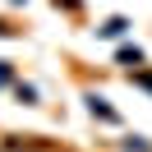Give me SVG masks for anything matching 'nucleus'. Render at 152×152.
<instances>
[{
  "mask_svg": "<svg viewBox=\"0 0 152 152\" xmlns=\"http://www.w3.org/2000/svg\"><path fill=\"white\" fill-rule=\"evenodd\" d=\"M88 106H92V115H102V120H115V111L102 102V97H88Z\"/></svg>",
  "mask_w": 152,
  "mask_h": 152,
  "instance_id": "obj_1",
  "label": "nucleus"
},
{
  "mask_svg": "<svg viewBox=\"0 0 152 152\" xmlns=\"http://www.w3.org/2000/svg\"><path fill=\"white\" fill-rule=\"evenodd\" d=\"M124 28H129V23H124V19H111V23H106V28H102V32H106V37H120V32H124Z\"/></svg>",
  "mask_w": 152,
  "mask_h": 152,
  "instance_id": "obj_2",
  "label": "nucleus"
},
{
  "mask_svg": "<svg viewBox=\"0 0 152 152\" xmlns=\"http://www.w3.org/2000/svg\"><path fill=\"white\" fill-rule=\"evenodd\" d=\"M5 78H10V69H5V65H0V83H5Z\"/></svg>",
  "mask_w": 152,
  "mask_h": 152,
  "instance_id": "obj_3",
  "label": "nucleus"
}]
</instances>
